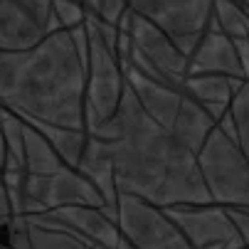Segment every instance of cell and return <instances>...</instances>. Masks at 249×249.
<instances>
[{
    "label": "cell",
    "mask_w": 249,
    "mask_h": 249,
    "mask_svg": "<svg viewBox=\"0 0 249 249\" xmlns=\"http://www.w3.org/2000/svg\"><path fill=\"white\" fill-rule=\"evenodd\" d=\"M99 138L109 146L119 193L143 197L163 210L212 205L197 156L141 109L128 87Z\"/></svg>",
    "instance_id": "cell-1"
},
{
    "label": "cell",
    "mask_w": 249,
    "mask_h": 249,
    "mask_svg": "<svg viewBox=\"0 0 249 249\" xmlns=\"http://www.w3.org/2000/svg\"><path fill=\"white\" fill-rule=\"evenodd\" d=\"M87 69L67 30L25 52H0V106L25 124L84 131Z\"/></svg>",
    "instance_id": "cell-2"
},
{
    "label": "cell",
    "mask_w": 249,
    "mask_h": 249,
    "mask_svg": "<svg viewBox=\"0 0 249 249\" xmlns=\"http://www.w3.org/2000/svg\"><path fill=\"white\" fill-rule=\"evenodd\" d=\"M197 165L212 205L225 210L249 207V158L217 126L197 151Z\"/></svg>",
    "instance_id": "cell-3"
},
{
    "label": "cell",
    "mask_w": 249,
    "mask_h": 249,
    "mask_svg": "<svg viewBox=\"0 0 249 249\" xmlns=\"http://www.w3.org/2000/svg\"><path fill=\"white\" fill-rule=\"evenodd\" d=\"M89 64H87V87H84V131L91 136L104 124H109L126 89V79L116 54L104 45L99 32L89 25Z\"/></svg>",
    "instance_id": "cell-4"
},
{
    "label": "cell",
    "mask_w": 249,
    "mask_h": 249,
    "mask_svg": "<svg viewBox=\"0 0 249 249\" xmlns=\"http://www.w3.org/2000/svg\"><path fill=\"white\" fill-rule=\"evenodd\" d=\"M128 8L165 32L185 57L212 25V0H128Z\"/></svg>",
    "instance_id": "cell-5"
},
{
    "label": "cell",
    "mask_w": 249,
    "mask_h": 249,
    "mask_svg": "<svg viewBox=\"0 0 249 249\" xmlns=\"http://www.w3.org/2000/svg\"><path fill=\"white\" fill-rule=\"evenodd\" d=\"M119 232L136 249H190L168 212L143 197L119 193L116 197Z\"/></svg>",
    "instance_id": "cell-6"
},
{
    "label": "cell",
    "mask_w": 249,
    "mask_h": 249,
    "mask_svg": "<svg viewBox=\"0 0 249 249\" xmlns=\"http://www.w3.org/2000/svg\"><path fill=\"white\" fill-rule=\"evenodd\" d=\"M128 37L133 50L143 57L156 72L178 91L185 94V74H188V57L178 50L165 32H160L153 22L141 15H131Z\"/></svg>",
    "instance_id": "cell-7"
},
{
    "label": "cell",
    "mask_w": 249,
    "mask_h": 249,
    "mask_svg": "<svg viewBox=\"0 0 249 249\" xmlns=\"http://www.w3.org/2000/svg\"><path fill=\"white\" fill-rule=\"evenodd\" d=\"M168 217L180 230L190 249H210L232 242L237 234L227 210L220 205H197V207H168Z\"/></svg>",
    "instance_id": "cell-8"
},
{
    "label": "cell",
    "mask_w": 249,
    "mask_h": 249,
    "mask_svg": "<svg viewBox=\"0 0 249 249\" xmlns=\"http://www.w3.org/2000/svg\"><path fill=\"white\" fill-rule=\"evenodd\" d=\"M52 215L94 249H116L121 239L114 207H62L52 210Z\"/></svg>",
    "instance_id": "cell-9"
},
{
    "label": "cell",
    "mask_w": 249,
    "mask_h": 249,
    "mask_svg": "<svg viewBox=\"0 0 249 249\" xmlns=\"http://www.w3.org/2000/svg\"><path fill=\"white\" fill-rule=\"evenodd\" d=\"M124 72V79H126V87L133 91L138 106L143 109L158 126H163L165 131L173 128V121L180 111V104H183V91H178L168 84H160L156 79H148L141 72L131 67H121Z\"/></svg>",
    "instance_id": "cell-10"
},
{
    "label": "cell",
    "mask_w": 249,
    "mask_h": 249,
    "mask_svg": "<svg viewBox=\"0 0 249 249\" xmlns=\"http://www.w3.org/2000/svg\"><path fill=\"white\" fill-rule=\"evenodd\" d=\"M195 74H227V77L244 79V72H242V64L237 59L232 37L220 32L215 27V22H212L210 30L202 35V40L197 42L195 52L188 57V74L185 77H195Z\"/></svg>",
    "instance_id": "cell-11"
},
{
    "label": "cell",
    "mask_w": 249,
    "mask_h": 249,
    "mask_svg": "<svg viewBox=\"0 0 249 249\" xmlns=\"http://www.w3.org/2000/svg\"><path fill=\"white\" fill-rule=\"evenodd\" d=\"M47 32L15 0H0V52H25L40 45Z\"/></svg>",
    "instance_id": "cell-12"
},
{
    "label": "cell",
    "mask_w": 249,
    "mask_h": 249,
    "mask_svg": "<svg viewBox=\"0 0 249 249\" xmlns=\"http://www.w3.org/2000/svg\"><path fill=\"white\" fill-rule=\"evenodd\" d=\"M77 170L87 178V180L99 190V195L104 197V205L106 207H114L116 210V197H119V190H116V175H114V163H111V153H109V146L99 138H91L87 141V151L77 165Z\"/></svg>",
    "instance_id": "cell-13"
},
{
    "label": "cell",
    "mask_w": 249,
    "mask_h": 249,
    "mask_svg": "<svg viewBox=\"0 0 249 249\" xmlns=\"http://www.w3.org/2000/svg\"><path fill=\"white\" fill-rule=\"evenodd\" d=\"M217 124L210 119V114L202 109V106L190 99L188 94L183 96V104H180V111H178L175 121H173V138L178 141L180 146H185L188 151H193L197 156V151L202 148V143L207 141L210 131L215 128Z\"/></svg>",
    "instance_id": "cell-14"
},
{
    "label": "cell",
    "mask_w": 249,
    "mask_h": 249,
    "mask_svg": "<svg viewBox=\"0 0 249 249\" xmlns=\"http://www.w3.org/2000/svg\"><path fill=\"white\" fill-rule=\"evenodd\" d=\"M244 79L227 74H195L185 77V94L200 106H230Z\"/></svg>",
    "instance_id": "cell-15"
},
{
    "label": "cell",
    "mask_w": 249,
    "mask_h": 249,
    "mask_svg": "<svg viewBox=\"0 0 249 249\" xmlns=\"http://www.w3.org/2000/svg\"><path fill=\"white\" fill-rule=\"evenodd\" d=\"M67 165L54 153L50 141L30 124H25V173L30 175H54Z\"/></svg>",
    "instance_id": "cell-16"
},
{
    "label": "cell",
    "mask_w": 249,
    "mask_h": 249,
    "mask_svg": "<svg viewBox=\"0 0 249 249\" xmlns=\"http://www.w3.org/2000/svg\"><path fill=\"white\" fill-rule=\"evenodd\" d=\"M37 128L47 141H50V146L54 148V153L62 158V163L67 168H72L77 170L84 151H87V131H74V128H62V126H47V124H30Z\"/></svg>",
    "instance_id": "cell-17"
},
{
    "label": "cell",
    "mask_w": 249,
    "mask_h": 249,
    "mask_svg": "<svg viewBox=\"0 0 249 249\" xmlns=\"http://www.w3.org/2000/svg\"><path fill=\"white\" fill-rule=\"evenodd\" d=\"M0 133L5 141V170H25V121L3 109Z\"/></svg>",
    "instance_id": "cell-18"
},
{
    "label": "cell",
    "mask_w": 249,
    "mask_h": 249,
    "mask_svg": "<svg viewBox=\"0 0 249 249\" xmlns=\"http://www.w3.org/2000/svg\"><path fill=\"white\" fill-rule=\"evenodd\" d=\"M27 234H30L32 249H94L84 239H79L74 232H69L67 225L64 230H47L27 220Z\"/></svg>",
    "instance_id": "cell-19"
},
{
    "label": "cell",
    "mask_w": 249,
    "mask_h": 249,
    "mask_svg": "<svg viewBox=\"0 0 249 249\" xmlns=\"http://www.w3.org/2000/svg\"><path fill=\"white\" fill-rule=\"evenodd\" d=\"M212 22L227 37H249V15L232 0H212Z\"/></svg>",
    "instance_id": "cell-20"
},
{
    "label": "cell",
    "mask_w": 249,
    "mask_h": 249,
    "mask_svg": "<svg viewBox=\"0 0 249 249\" xmlns=\"http://www.w3.org/2000/svg\"><path fill=\"white\" fill-rule=\"evenodd\" d=\"M230 114L234 121V141L239 151L249 158V82H244L242 89L234 94L230 104Z\"/></svg>",
    "instance_id": "cell-21"
},
{
    "label": "cell",
    "mask_w": 249,
    "mask_h": 249,
    "mask_svg": "<svg viewBox=\"0 0 249 249\" xmlns=\"http://www.w3.org/2000/svg\"><path fill=\"white\" fill-rule=\"evenodd\" d=\"M25 170H3V188L10 205V217H25L22 205H25Z\"/></svg>",
    "instance_id": "cell-22"
},
{
    "label": "cell",
    "mask_w": 249,
    "mask_h": 249,
    "mask_svg": "<svg viewBox=\"0 0 249 249\" xmlns=\"http://www.w3.org/2000/svg\"><path fill=\"white\" fill-rule=\"evenodd\" d=\"M52 13L62 30H74L87 22V10L79 0H52Z\"/></svg>",
    "instance_id": "cell-23"
},
{
    "label": "cell",
    "mask_w": 249,
    "mask_h": 249,
    "mask_svg": "<svg viewBox=\"0 0 249 249\" xmlns=\"http://www.w3.org/2000/svg\"><path fill=\"white\" fill-rule=\"evenodd\" d=\"M126 10H128V0H99V8H96L94 18H99L101 22L116 27Z\"/></svg>",
    "instance_id": "cell-24"
},
{
    "label": "cell",
    "mask_w": 249,
    "mask_h": 249,
    "mask_svg": "<svg viewBox=\"0 0 249 249\" xmlns=\"http://www.w3.org/2000/svg\"><path fill=\"white\" fill-rule=\"evenodd\" d=\"M15 3L27 15H32V20H37L42 25V30L47 32V22H50V15H52V0H15Z\"/></svg>",
    "instance_id": "cell-25"
},
{
    "label": "cell",
    "mask_w": 249,
    "mask_h": 249,
    "mask_svg": "<svg viewBox=\"0 0 249 249\" xmlns=\"http://www.w3.org/2000/svg\"><path fill=\"white\" fill-rule=\"evenodd\" d=\"M227 215H230L239 239L244 242V247H249V207H232V210H227Z\"/></svg>",
    "instance_id": "cell-26"
},
{
    "label": "cell",
    "mask_w": 249,
    "mask_h": 249,
    "mask_svg": "<svg viewBox=\"0 0 249 249\" xmlns=\"http://www.w3.org/2000/svg\"><path fill=\"white\" fill-rule=\"evenodd\" d=\"M67 32H69V37H72V45L77 50V57L82 59V64L87 69V64H89V32H87V25L74 27V30H67Z\"/></svg>",
    "instance_id": "cell-27"
},
{
    "label": "cell",
    "mask_w": 249,
    "mask_h": 249,
    "mask_svg": "<svg viewBox=\"0 0 249 249\" xmlns=\"http://www.w3.org/2000/svg\"><path fill=\"white\" fill-rule=\"evenodd\" d=\"M8 225H10V205H8L5 188H3V173H0V244H5ZM5 247H8V244H5Z\"/></svg>",
    "instance_id": "cell-28"
},
{
    "label": "cell",
    "mask_w": 249,
    "mask_h": 249,
    "mask_svg": "<svg viewBox=\"0 0 249 249\" xmlns=\"http://www.w3.org/2000/svg\"><path fill=\"white\" fill-rule=\"evenodd\" d=\"M79 3L84 5L87 15H96V8H99V0H79Z\"/></svg>",
    "instance_id": "cell-29"
},
{
    "label": "cell",
    "mask_w": 249,
    "mask_h": 249,
    "mask_svg": "<svg viewBox=\"0 0 249 249\" xmlns=\"http://www.w3.org/2000/svg\"><path fill=\"white\" fill-rule=\"evenodd\" d=\"M5 170V141H3V133H0V173Z\"/></svg>",
    "instance_id": "cell-30"
},
{
    "label": "cell",
    "mask_w": 249,
    "mask_h": 249,
    "mask_svg": "<svg viewBox=\"0 0 249 249\" xmlns=\"http://www.w3.org/2000/svg\"><path fill=\"white\" fill-rule=\"evenodd\" d=\"M116 249H136V247H133L126 237H121V239H119V244H116Z\"/></svg>",
    "instance_id": "cell-31"
},
{
    "label": "cell",
    "mask_w": 249,
    "mask_h": 249,
    "mask_svg": "<svg viewBox=\"0 0 249 249\" xmlns=\"http://www.w3.org/2000/svg\"><path fill=\"white\" fill-rule=\"evenodd\" d=\"M232 3H237L242 10H249V0H232Z\"/></svg>",
    "instance_id": "cell-32"
},
{
    "label": "cell",
    "mask_w": 249,
    "mask_h": 249,
    "mask_svg": "<svg viewBox=\"0 0 249 249\" xmlns=\"http://www.w3.org/2000/svg\"><path fill=\"white\" fill-rule=\"evenodd\" d=\"M0 249H10V247H5V244H0Z\"/></svg>",
    "instance_id": "cell-33"
},
{
    "label": "cell",
    "mask_w": 249,
    "mask_h": 249,
    "mask_svg": "<svg viewBox=\"0 0 249 249\" xmlns=\"http://www.w3.org/2000/svg\"><path fill=\"white\" fill-rule=\"evenodd\" d=\"M0 111H3V106H0Z\"/></svg>",
    "instance_id": "cell-34"
},
{
    "label": "cell",
    "mask_w": 249,
    "mask_h": 249,
    "mask_svg": "<svg viewBox=\"0 0 249 249\" xmlns=\"http://www.w3.org/2000/svg\"><path fill=\"white\" fill-rule=\"evenodd\" d=\"M247 249H249V247H247Z\"/></svg>",
    "instance_id": "cell-35"
}]
</instances>
